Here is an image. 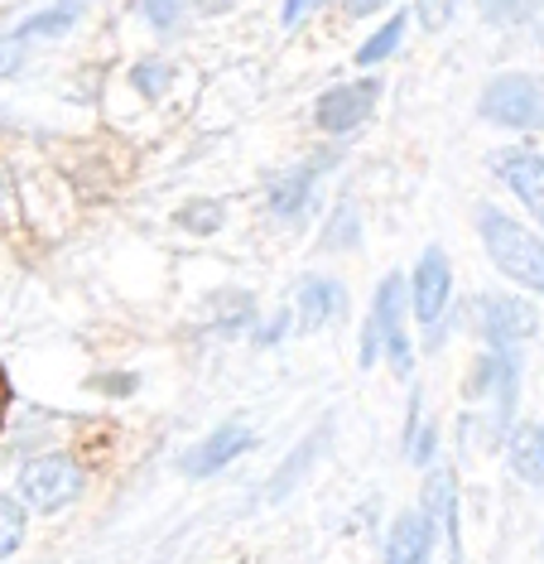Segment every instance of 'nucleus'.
I'll return each instance as SVG.
<instances>
[{
	"label": "nucleus",
	"mask_w": 544,
	"mask_h": 564,
	"mask_svg": "<svg viewBox=\"0 0 544 564\" xmlns=\"http://www.w3.org/2000/svg\"><path fill=\"white\" fill-rule=\"evenodd\" d=\"M477 227H482L491 261H497L511 280H521L525 290L544 285V261H540V237L535 232H525V227L515 223V217H507L501 208H482L477 213Z\"/></svg>",
	"instance_id": "nucleus-1"
},
{
	"label": "nucleus",
	"mask_w": 544,
	"mask_h": 564,
	"mask_svg": "<svg viewBox=\"0 0 544 564\" xmlns=\"http://www.w3.org/2000/svg\"><path fill=\"white\" fill-rule=\"evenodd\" d=\"M400 304H405V275H385L381 290H376V310L367 318V338H361V367H371L385 348L400 377L410 371V343H405V314H400Z\"/></svg>",
	"instance_id": "nucleus-2"
},
{
	"label": "nucleus",
	"mask_w": 544,
	"mask_h": 564,
	"mask_svg": "<svg viewBox=\"0 0 544 564\" xmlns=\"http://www.w3.org/2000/svg\"><path fill=\"white\" fill-rule=\"evenodd\" d=\"M424 525H429V564H463L458 541V478L453 468H434L424 478Z\"/></svg>",
	"instance_id": "nucleus-3"
},
{
	"label": "nucleus",
	"mask_w": 544,
	"mask_h": 564,
	"mask_svg": "<svg viewBox=\"0 0 544 564\" xmlns=\"http://www.w3.org/2000/svg\"><path fill=\"white\" fill-rule=\"evenodd\" d=\"M83 492V468L68 454H44L20 468V502L34 511H58Z\"/></svg>",
	"instance_id": "nucleus-4"
},
{
	"label": "nucleus",
	"mask_w": 544,
	"mask_h": 564,
	"mask_svg": "<svg viewBox=\"0 0 544 564\" xmlns=\"http://www.w3.org/2000/svg\"><path fill=\"white\" fill-rule=\"evenodd\" d=\"M482 117L511 131H530L540 126V83L530 73H507V78L487 83L482 93Z\"/></svg>",
	"instance_id": "nucleus-5"
},
{
	"label": "nucleus",
	"mask_w": 544,
	"mask_h": 564,
	"mask_svg": "<svg viewBox=\"0 0 544 564\" xmlns=\"http://www.w3.org/2000/svg\"><path fill=\"white\" fill-rule=\"evenodd\" d=\"M376 87L371 78H361V83H342V87H328V93L318 97V126L328 135H342V131H352V126L367 121V111H371V101H376Z\"/></svg>",
	"instance_id": "nucleus-6"
},
{
	"label": "nucleus",
	"mask_w": 544,
	"mask_h": 564,
	"mask_svg": "<svg viewBox=\"0 0 544 564\" xmlns=\"http://www.w3.org/2000/svg\"><path fill=\"white\" fill-rule=\"evenodd\" d=\"M477 314H482V333H487L491 352H507L511 343H521L535 333V310L521 300H511V294H491V300L477 304Z\"/></svg>",
	"instance_id": "nucleus-7"
},
{
	"label": "nucleus",
	"mask_w": 544,
	"mask_h": 564,
	"mask_svg": "<svg viewBox=\"0 0 544 564\" xmlns=\"http://www.w3.org/2000/svg\"><path fill=\"white\" fill-rule=\"evenodd\" d=\"M448 285H453V271H448V256L429 247L414 265V280H410V304H414V318L420 324H434L448 304Z\"/></svg>",
	"instance_id": "nucleus-8"
},
{
	"label": "nucleus",
	"mask_w": 544,
	"mask_h": 564,
	"mask_svg": "<svg viewBox=\"0 0 544 564\" xmlns=\"http://www.w3.org/2000/svg\"><path fill=\"white\" fill-rule=\"evenodd\" d=\"M497 174L507 178V184L515 188V194H521V203L530 213H540L544 208V160H540V150L535 145H511V150H501L497 160Z\"/></svg>",
	"instance_id": "nucleus-9"
},
{
	"label": "nucleus",
	"mask_w": 544,
	"mask_h": 564,
	"mask_svg": "<svg viewBox=\"0 0 544 564\" xmlns=\"http://www.w3.org/2000/svg\"><path fill=\"white\" fill-rule=\"evenodd\" d=\"M251 444H255V434L246 425H222L213 440H203L193 454H184V473H188V478H207V473L227 468L231 458H241Z\"/></svg>",
	"instance_id": "nucleus-10"
},
{
	"label": "nucleus",
	"mask_w": 544,
	"mask_h": 564,
	"mask_svg": "<svg viewBox=\"0 0 544 564\" xmlns=\"http://www.w3.org/2000/svg\"><path fill=\"white\" fill-rule=\"evenodd\" d=\"M424 555H429V525L420 511H405L385 535V564H424Z\"/></svg>",
	"instance_id": "nucleus-11"
},
{
	"label": "nucleus",
	"mask_w": 544,
	"mask_h": 564,
	"mask_svg": "<svg viewBox=\"0 0 544 564\" xmlns=\"http://www.w3.org/2000/svg\"><path fill=\"white\" fill-rule=\"evenodd\" d=\"M342 314V285L338 280H323V275H308L300 285V324L304 328H323L328 318Z\"/></svg>",
	"instance_id": "nucleus-12"
},
{
	"label": "nucleus",
	"mask_w": 544,
	"mask_h": 564,
	"mask_svg": "<svg viewBox=\"0 0 544 564\" xmlns=\"http://www.w3.org/2000/svg\"><path fill=\"white\" fill-rule=\"evenodd\" d=\"M328 160H308L300 164V170H290V174H280L275 184H270V208H275V217H294L304 208V198H308V188H314V174L323 170Z\"/></svg>",
	"instance_id": "nucleus-13"
},
{
	"label": "nucleus",
	"mask_w": 544,
	"mask_h": 564,
	"mask_svg": "<svg viewBox=\"0 0 544 564\" xmlns=\"http://www.w3.org/2000/svg\"><path fill=\"white\" fill-rule=\"evenodd\" d=\"M83 6H87V0H58L54 10H44V15H34V20L20 24V30H15V44L24 48L30 40H54V34H63L77 15H83Z\"/></svg>",
	"instance_id": "nucleus-14"
},
{
	"label": "nucleus",
	"mask_w": 544,
	"mask_h": 564,
	"mask_svg": "<svg viewBox=\"0 0 544 564\" xmlns=\"http://www.w3.org/2000/svg\"><path fill=\"white\" fill-rule=\"evenodd\" d=\"M540 425H521L511 434V468H515V478L530 482V487H540V473H544V448H540Z\"/></svg>",
	"instance_id": "nucleus-15"
},
{
	"label": "nucleus",
	"mask_w": 544,
	"mask_h": 564,
	"mask_svg": "<svg viewBox=\"0 0 544 564\" xmlns=\"http://www.w3.org/2000/svg\"><path fill=\"white\" fill-rule=\"evenodd\" d=\"M400 34H405V15L385 20L381 30H376L371 40L357 48V63H361V68H367V63H381V58H391V54H395V44H400Z\"/></svg>",
	"instance_id": "nucleus-16"
},
{
	"label": "nucleus",
	"mask_w": 544,
	"mask_h": 564,
	"mask_svg": "<svg viewBox=\"0 0 544 564\" xmlns=\"http://www.w3.org/2000/svg\"><path fill=\"white\" fill-rule=\"evenodd\" d=\"M482 6V20L501 24V30H515V24L535 20V0H477Z\"/></svg>",
	"instance_id": "nucleus-17"
},
{
	"label": "nucleus",
	"mask_w": 544,
	"mask_h": 564,
	"mask_svg": "<svg viewBox=\"0 0 544 564\" xmlns=\"http://www.w3.org/2000/svg\"><path fill=\"white\" fill-rule=\"evenodd\" d=\"M251 314H255V304L246 300L241 290H227L222 300H217V310H213V324L222 328V333H237V328L251 324Z\"/></svg>",
	"instance_id": "nucleus-18"
},
{
	"label": "nucleus",
	"mask_w": 544,
	"mask_h": 564,
	"mask_svg": "<svg viewBox=\"0 0 544 564\" xmlns=\"http://www.w3.org/2000/svg\"><path fill=\"white\" fill-rule=\"evenodd\" d=\"M24 541V511L15 497H0V560H10Z\"/></svg>",
	"instance_id": "nucleus-19"
},
{
	"label": "nucleus",
	"mask_w": 544,
	"mask_h": 564,
	"mask_svg": "<svg viewBox=\"0 0 544 564\" xmlns=\"http://www.w3.org/2000/svg\"><path fill=\"white\" fill-rule=\"evenodd\" d=\"M178 227H188V232H217L222 227V203H184V208L174 213Z\"/></svg>",
	"instance_id": "nucleus-20"
},
{
	"label": "nucleus",
	"mask_w": 544,
	"mask_h": 564,
	"mask_svg": "<svg viewBox=\"0 0 544 564\" xmlns=\"http://www.w3.org/2000/svg\"><path fill=\"white\" fill-rule=\"evenodd\" d=\"M170 78H174L170 63H135V73H131V83L140 87V97H150V101L170 87Z\"/></svg>",
	"instance_id": "nucleus-21"
},
{
	"label": "nucleus",
	"mask_w": 544,
	"mask_h": 564,
	"mask_svg": "<svg viewBox=\"0 0 544 564\" xmlns=\"http://www.w3.org/2000/svg\"><path fill=\"white\" fill-rule=\"evenodd\" d=\"M184 6H188V0H135V10L154 24V30H170V24H178Z\"/></svg>",
	"instance_id": "nucleus-22"
},
{
	"label": "nucleus",
	"mask_w": 544,
	"mask_h": 564,
	"mask_svg": "<svg viewBox=\"0 0 544 564\" xmlns=\"http://www.w3.org/2000/svg\"><path fill=\"white\" fill-rule=\"evenodd\" d=\"M453 6H458V0H420V24L424 30H444L453 20Z\"/></svg>",
	"instance_id": "nucleus-23"
},
{
	"label": "nucleus",
	"mask_w": 544,
	"mask_h": 564,
	"mask_svg": "<svg viewBox=\"0 0 544 564\" xmlns=\"http://www.w3.org/2000/svg\"><path fill=\"white\" fill-rule=\"evenodd\" d=\"M318 6H323V0H284L280 20H284V24H290V30H294V24H304V15H308V10H318Z\"/></svg>",
	"instance_id": "nucleus-24"
},
{
	"label": "nucleus",
	"mask_w": 544,
	"mask_h": 564,
	"mask_svg": "<svg viewBox=\"0 0 544 564\" xmlns=\"http://www.w3.org/2000/svg\"><path fill=\"white\" fill-rule=\"evenodd\" d=\"M20 63H24V48L15 40H6L0 44V78H10V73H20Z\"/></svg>",
	"instance_id": "nucleus-25"
},
{
	"label": "nucleus",
	"mask_w": 544,
	"mask_h": 564,
	"mask_svg": "<svg viewBox=\"0 0 544 564\" xmlns=\"http://www.w3.org/2000/svg\"><path fill=\"white\" fill-rule=\"evenodd\" d=\"M342 6H347V15H376L385 0H342Z\"/></svg>",
	"instance_id": "nucleus-26"
},
{
	"label": "nucleus",
	"mask_w": 544,
	"mask_h": 564,
	"mask_svg": "<svg viewBox=\"0 0 544 564\" xmlns=\"http://www.w3.org/2000/svg\"><path fill=\"white\" fill-rule=\"evenodd\" d=\"M6 415H10V377L0 367V430H6Z\"/></svg>",
	"instance_id": "nucleus-27"
},
{
	"label": "nucleus",
	"mask_w": 544,
	"mask_h": 564,
	"mask_svg": "<svg viewBox=\"0 0 544 564\" xmlns=\"http://www.w3.org/2000/svg\"><path fill=\"white\" fill-rule=\"evenodd\" d=\"M6 194H10V164L0 160V198H6Z\"/></svg>",
	"instance_id": "nucleus-28"
}]
</instances>
